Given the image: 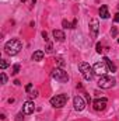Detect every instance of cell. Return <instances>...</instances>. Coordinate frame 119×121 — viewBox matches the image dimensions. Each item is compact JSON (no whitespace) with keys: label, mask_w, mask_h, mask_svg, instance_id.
Masks as SVG:
<instances>
[{"label":"cell","mask_w":119,"mask_h":121,"mask_svg":"<svg viewBox=\"0 0 119 121\" xmlns=\"http://www.w3.org/2000/svg\"><path fill=\"white\" fill-rule=\"evenodd\" d=\"M21 49H23V44H21L20 39H16V38L7 41L6 45H4V51H6V54H8V55H11V56L17 55Z\"/></svg>","instance_id":"6da1fadb"},{"label":"cell","mask_w":119,"mask_h":121,"mask_svg":"<svg viewBox=\"0 0 119 121\" xmlns=\"http://www.w3.org/2000/svg\"><path fill=\"white\" fill-rule=\"evenodd\" d=\"M79 70L81 72V75H83V78H84L86 80H92V78H94V75H95L92 66H90L87 62H80V63H79Z\"/></svg>","instance_id":"7a4b0ae2"},{"label":"cell","mask_w":119,"mask_h":121,"mask_svg":"<svg viewBox=\"0 0 119 121\" xmlns=\"http://www.w3.org/2000/svg\"><path fill=\"white\" fill-rule=\"evenodd\" d=\"M52 78H53L55 80H58L59 83H66V82H69V75H67V72L63 70L62 68H55V69L52 70Z\"/></svg>","instance_id":"3957f363"},{"label":"cell","mask_w":119,"mask_h":121,"mask_svg":"<svg viewBox=\"0 0 119 121\" xmlns=\"http://www.w3.org/2000/svg\"><path fill=\"white\" fill-rule=\"evenodd\" d=\"M51 106L55 108H62L66 103H67V94H56L49 100Z\"/></svg>","instance_id":"277c9868"},{"label":"cell","mask_w":119,"mask_h":121,"mask_svg":"<svg viewBox=\"0 0 119 121\" xmlns=\"http://www.w3.org/2000/svg\"><path fill=\"white\" fill-rule=\"evenodd\" d=\"M115 85V79L112 76H108V75H102L99 79H98V86L101 89H109Z\"/></svg>","instance_id":"5b68a950"},{"label":"cell","mask_w":119,"mask_h":121,"mask_svg":"<svg viewBox=\"0 0 119 121\" xmlns=\"http://www.w3.org/2000/svg\"><path fill=\"white\" fill-rule=\"evenodd\" d=\"M92 69H94V72H95L97 75H99V76H102V75H105V73L108 72V66H107V63H105L104 60L97 62V63L92 66Z\"/></svg>","instance_id":"8992f818"},{"label":"cell","mask_w":119,"mask_h":121,"mask_svg":"<svg viewBox=\"0 0 119 121\" xmlns=\"http://www.w3.org/2000/svg\"><path fill=\"white\" fill-rule=\"evenodd\" d=\"M107 103H108V100H107L105 97H102V99L98 97V99H95V100L92 101V107H94L95 111H102V110H105Z\"/></svg>","instance_id":"52a82bcc"},{"label":"cell","mask_w":119,"mask_h":121,"mask_svg":"<svg viewBox=\"0 0 119 121\" xmlns=\"http://www.w3.org/2000/svg\"><path fill=\"white\" fill-rule=\"evenodd\" d=\"M73 106H74V110L83 111L84 107H86V101H84V99H83L81 96H76V97L73 99Z\"/></svg>","instance_id":"ba28073f"},{"label":"cell","mask_w":119,"mask_h":121,"mask_svg":"<svg viewBox=\"0 0 119 121\" xmlns=\"http://www.w3.org/2000/svg\"><path fill=\"white\" fill-rule=\"evenodd\" d=\"M98 30H99V24H98V20L94 18L90 21V31H91V37L92 38H97L98 35Z\"/></svg>","instance_id":"9c48e42d"},{"label":"cell","mask_w":119,"mask_h":121,"mask_svg":"<svg viewBox=\"0 0 119 121\" xmlns=\"http://www.w3.org/2000/svg\"><path fill=\"white\" fill-rule=\"evenodd\" d=\"M34 110H35V104H34V101L27 100V101L24 103V106H23V113H24L25 116H28V114H32V113H34Z\"/></svg>","instance_id":"30bf717a"},{"label":"cell","mask_w":119,"mask_h":121,"mask_svg":"<svg viewBox=\"0 0 119 121\" xmlns=\"http://www.w3.org/2000/svg\"><path fill=\"white\" fill-rule=\"evenodd\" d=\"M99 16H101V18H104V20L109 18V11H108V6H101V7H99Z\"/></svg>","instance_id":"8fae6325"},{"label":"cell","mask_w":119,"mask_h":121,"mask_svg":"<svg viewBox=\"0 0 119 121\" xmlns=\"http://www.w3.org/2000/svg\"><path fill=\"white\" fill-rule=\"evenodd\" d=\"M53 38L56 39V41H59V42H62V41H64V32L60 30H53Z\"/></svg>","instance_id":"7c38bea8"},{"label":"cell","mask_w":119,"mask_h":121,"mask_svg":"<svg viewBox=\"0 0 119 121\" xmlns=\"http://www.w3.org/2000/svg\"><path fill=\"white\" fill-rule=\"evenodd\" d=\"M102 60L107 63V66H108V70H109V72H116V66H115V63L109 59V58H107V56H105Z\"/></svg>","instance_id":"4fadbf2b"},{"label":"cell","mask_w":119,"mask_h":121,"mask_svg":"<svg viewBox=\"0 0 119 121\" xmlns=\"http://www.w3.org/2000/svg\"><path fill=\"white\" fill-rule=\"evenodd\" d=\"M44 56H45V52H44V51H35V52L32 54V60L39 62V60L44 59Z\"/></svg>","instance_id":"5bb4252c"},{"label":"cell","mask_w":119,"mask_h":121,"mask_svg":"<svg viewBox=\"0 0 119 121\" xmlns=\"http://www.w3.org/2000/svg\"><path fill=\"white\" fill-rule=\"evenodd\" d=\"M18 72H20V65H18V63H16V65L13 66V72H11V73H13V75H17Z\"/></svg>","instance_id":"9a60e30c"},{"label":"cell","mask_w":119,"mask_h":121,"mask_svg":"<svg viewBox=\"0 0 119 121\" xmlns=\"http://www.w3.org/2000/svg\"><path fill=\"white\" fill-rule=\"evenodd\" d=\"M7 66H8V62H7V60H4V59L0 60V68H1L3 70H4V69H6Z\"/></svg>","instance_id":"2e32d148"},{"label":"cell","mask_w":119,"mask_h":121,"mask_svg":"<svg viewBox=\"0 0 119 121\" xmlns=\"http://www.w3.org/2000/svg\"><path fill=\"white\" fill-rule=\"evenodd\" d=\"M62 26H63L64 28H71V24H70L69 21H66V20H63V21H62Z\"/></svg>","instance_id":"e0dca14e"},{"label":"cell","mask_w":119,"mask_h":121,"mask_svg":"<svg viewBox=\"0 0 119 121\" xmlns=\"http://www.w3.org/2000/svg\"><path fill=\"white\" fill-rule=\"evenodd\" d=\"M0 76H1V83L4 85V83H7V76H6V73L4 72H1L0 73Z\"/></svg>","instance_id":"ac0fdd59"},{"label":"cell","mask_w":119,"mask_h":121,"mask_svg":"<svg viewBox=\"0 0 119 121\" xmlns=\"http://www.w3.org/2000/svg\"><path fill=\"white\" fill-rule=\"evenodd\" d=\"M95 48H97V52H98V54H101V52L104 51V49H102V44H101V42H98Z\"/></svg>","instance_id":"d6986e66"},{"label":"cell","mask_w":119,"mask_h":121,"mask_svg":"<svg viewBox=\"0 0 119 121\" xmlns=\"http://www.w3.org/2000/svg\"><path fill=\"white\" fill-rule=\"evenodd\" d=\"M23 114H24V113H20V114H17V116H16V121H24Z\"/></svg>","instance_id":"ffe728a7"},{"label":"cell","mask_w":119,"mask_h":121,"mask_svg":"<svg viewBox=\"0 0 119 121\" xmlns=\"http://www.w3.org/2000/svg\"><path fill=\"white\" fill-rule=\"evenodd\" d=\"M42 38H44L46 42H49V38H48V32H46V31H42Z\"/></svg>","instance_id":"44dd1931"},{"label":"cell","mask_w":119,"mask_h":121,"mask_svg":"<svg viewBox=\"0 0 119 121\" xmlns=\"http://www.w3.org/2000/svg\"><path fill=\"white\" fill-rule=\"evenodd\" d=\"M52 51H53V48H52V44H51V42H48V45H46V52H49V54H51Z\"/></svg>","instance_id":"7402d4cb"},{"label":"cell","mask_w":119,"mask_h":121,"mask_svg":"<svg viewBox=\"0 0 119 121\" xmlns=\"http://www.w3.org/2000/svg\"><path fill=\"white\" fill-rule=\"evenodd\" d=\"M30 97H31V99H35V97H38V90H34V91H31Z\"/></svg>","instance_id":"603a6c76"},{"label":"cell","mask_w":119,"mask_h":121,"mask_svg":"<svg viewBox=\"0 0 119 121\" xmlns=\"http://www.w3.org/2000/svg\"><path fill=\"white\" fill-rule=\"evenodd\" d=\"M58 65H59L60 68H63V66H64V62H63V59H62V58H58Z\"/></svg>","instance_id":"cb8c5ba5"},{"label":"cell","mask_w":119,"mask_h":121,"mask_svg":"<svg viewBox=\"0 0 119 121\" xmlns=\"http://www.w3.org/2000/svg\"><path fill=\"white\" fill-rule=\"evenodd\" d=\"M111 34H112V37H116V35H118V30H116V28L114 27V28L111 30Z\"/></svg>","instance_id":"d4e9b609"},{"label":"cell","mask_w":119,"mask_h":121,"mask_svg":"<svg viewBox=\"0 0 119 121\" xmlns=\"http://www.w3.org/2000/svg\"><path fill=\"white\" fill-rule=\"evenodd\" d=\"M31 89H32V83H28L25 86V91H31Z\"/></svg>","instance_id":"484cf974"},{"label":"cell","mask_w":119,"mask_h":121,"mask_svg":"<svg viewBox=\"0 0 119 121\" xmlns=\"http://www.w3.org/2000/svg\"><path fill=\"white\" fill-rule=\"evenodd\" d=\"M114 20H115L116 23H119V11L116 13V14H115V17H114Z\"/></svg>","instance_id":"4316f807"},{"label":"cell","mask_w":119,"mask_h":121,"mask_svg":"<svg viewBox=\"0 0 119 121\" xmlns=\"http://www.w3.org/2000/svg\"><path fill=\"white\" fill-rule=\"evenodd\" d=\"M76 26H77V20H74V21L71 23V28H76Z\"/></svg>","instance_id":"83f0119b"},{"label":"cell","mask_w":119,"mask_h":121,"mask_svg":"<svg viewBox=\"0 0 119 121\" xmlns=\"http://www.w3.org/2000/svg\"><path fill=\"white\" fill-rule=\"evenodd\" d=\"M14 85H16V86H20L21 83H20V80H14Z\"/></svg>","instance_id":"f1b7e54d"},{"label":"cell","mask_w":119,"mask_h":121,"mask_svg":"<svg viewBox=\"0 0 119 121\" xmlns=\"http://www.w3.org/2000/svg\"><path fill=\"white\" fill-rule=\"evenodd\" d=\"M86 99H87V101H88V103H91V97H90V94L86 96Z\"/></svg>","instance_id":"f546056e"},{"label":"cell","mask_w":119,"mask_h":121,"mask_svg":"<svg viewBox=\"0 0 119 121\" xmlns=\"http://www.w3.org/2000/svg\"><path fill=\"white\" fill-rule=\"evenodd\" d=\"M35 1H36V0H32V4H35Z\"/></svg>","instance_id":"4dcf8cb0"},{"label":"cell","mask_w":119,"mask_h":121,"mask_svg":"<svg viewBox=\"0 0 119 121\" xmlns=\"http://www.w3.org/2000/svg\"><path fill=\"white\" fill-rule=\"evenodd\" d=\"M118 42H119V38H118Z\"/></svg>","instance_id":"1f68e13d"}]
</instances>
